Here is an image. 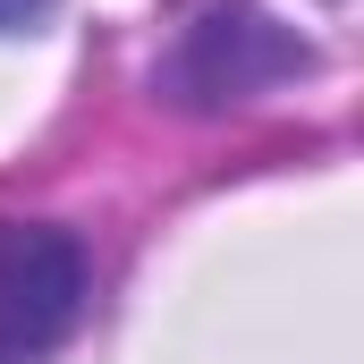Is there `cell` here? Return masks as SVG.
<instances>
[{
  "mask_svg": "<svg viewBox=\"0 0 364 364\" xmlns=\"http://www.w3.org/2000/svg\"><path fill=\"white\" fill-rule=\"evenodd\" d=\"M85 305V246L51 220H0V364H43Z\"/></svg>",
  "mask_w": 364,
  "mask_h": 364,
  "instance_id": "1",
  "label": "cell"
},
{
  "mask_svg": "<svg viewBox=\"0 0 364 364\" xmlns=\"http://www.w3.org/2000/svg\"><path fill=\"white\" fill-rule=\"evenodd\" d=\"M288 68H305V43H288L255 9H220L186 34V51L170 60V85H178V102H237Z\"/></svg>",
  "mask_w": 364,
  "mask_h": 364,
  "instance_id": "2",
  "label": "cell"
},
{
  "mask_svg": "<svg viewBox=\"0 0 364 364\" xmlns=\"http://www.w3.org/2000/svg\"><path fill=\"white\" fill-rule=\"evenodd\" d=\"M26 17H43V0H0V34H17Z\"/></svg>",
  "mask_w": 364,
  "mask_h": 364,
  "instance_id": "3",
  "label": "cell"
}]
</instances>
